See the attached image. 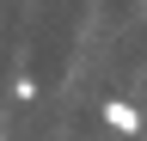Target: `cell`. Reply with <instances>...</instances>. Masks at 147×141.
<instances>
[{"instance_id":"cell-1","label":"cell","mask_w":147,"mask_h":141,"mask_svg":"<svg viewBox=\"0 0 147 141\" xmlns=\"http://www.w3.org/2000/svg\"><path fill=\"white\" fill-rule=\"evenodd\" d=\"M104 123H110L117 135H135V129H141V111H135L129 98H110V104H104Z\"/></svg>"},{"instance_id":"cell-2","label":"cell","mask_w":147,"mask_h":141,"mask_svg":"<svg viewBox=\"0 0 147 141\" xmlns=\"http://www.w3.org/2000/svg\"><path fill=\"white\" fill-rule=\"evenodd\" d=\"M37 92H43V86H37V80H31V74H18V80H12V98H18V104H31V98H37Z\"/></svg>"}]
</instances>
